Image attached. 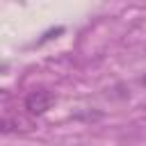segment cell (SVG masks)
Here are the masks:
<instances>
[{"instance_id":"obj_2","label":"cell","mask_w":146,"mask_h":146,"mask_svg":"<svg viewBox=\"0 0 146 146\" xmlns=\"http://www.w3.org/2000/svg\"><path fill=\"white\" fill-rule=\"evenodd\" d=\"M18 125H25L23 121H16V119H11V121H0V132H14V130H21Z\"/></svg>"},{"instance_id":"obj_1","label":"cell","mask_w":146,"mask_h":146,"mask_svg":"<svg viewBox=\"0 0 146 146\" xmlns=\"http://www.w3.org/2000/svg\"><path fill=\"white\" fill-rule=\"evenodd\" d=\"M55 103H57V96L50 89H34L25 96V110L30 114H46Z\"/></svg>"},{"instance_id":"obj_3","label":"cell","mask_w":146,"mask_h":146,"mask_svg":"<svg viewBox=\"0 0 146 146\" xmlns=\"http://www.w3.org/2000/svg\"><path fill=\"white\" fill-rule=\"evenodd\" d=\"M141 82H144V84H146V78H144V80H141Z\"/></svg>"}]
</instances>
